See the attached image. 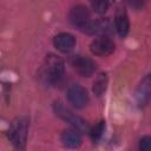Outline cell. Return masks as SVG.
Returning <instances> with one entry per match:
<instances>
[{
  "instance_id": "1",
  "label": "cell",
  "mask_w": 151,
  "mask_h": 151,
  "mask_svg": "<svg viewBox=\"0 0 151 151\" xmlns=\"http://www.w3.org/2000/svg\"><path fill=\"white\" fill-rule=\"evenodd\" d=\"M28 132V122L26 118H17L11 123L8 130V137L12 144L18 149H24L27 139Z\"/></svg>"
},
{
  "instance_id": "2",
  "label": "cell",
  "mask_w": 151,
  "mask_h": 151,
  "mask_svg": "<svg viewBox=\"0 0 151 151\" xmlns=\"http://www.w3.org/2000/svg\"><path fill=\"white\" fill-rule=\"evenodd\" d=\"M44 76L51 84L59 83L64 77V61L55 54H48L45 60Z\"/></svg>"
},
{
  "instance_id": "3",
  "label": "cell",
  "mask_w": 151,
  "mask_h": 151,
  "mask_svg": "<svg viewBox=\"0 0 151 151\" xmlns=\"http://www.w3.org/2000/svg\"><path fill=\"white\" fill-rule=\"evenodd\" d=\"M68 18H70V21L72 22V25L77 26L78 28H80L83 31H86L92 22L88 9L81 5L73 7L70 12Z\"/></svg>"
},
{
  "instance_id": "4",
  "label": "cell",
  "mask_w": 151,
  "mask_h": 151,
  "mask_svg": "<svg viewBox=\"0 0 151 151\" xmlns=\"http://www.w3.org/2000/svg\"><path fill=\"white\" fill-rule=\"evenodd\" d=\"M67 99L74 107L81 109L88 103V94L80 85H72L67 91Z\"/></svg>"
},
{
  "instance_id": "5",
  "label": "cell",
  "mask_w": 151,
  "mask_h": 151,
  "mask_svg": "<svg viewBox=\"0 0 151 151\" xmlns=\"http://www.w3.org/2000/svg\"><path fill=\"white\" fill-rule=\"evenodd\" d=\"M90 48H91V52L93 54L99 55V57H106L113 52L114 44L107 37H99V38H96L91 42Z\"/></svg>"
},
{
  "instance_id": "6",
  "label": "cell",
  "mask_w": 151,
  "mask_h": 151,
  "mask_svg": "<svg viewBox=\"0 0 151 151\" xmlns=\"http://www.w3.org/2000/svg\"><path fill=\"white\" fill-rule=\"evenodd\" d=\"M134 97L140 106L146 105L151 100V73L145 76L143 80L139 83L138 87L136 88Z\"/></svg>"
},
{
  "instance_id": "7",
  "label": "cell",
  "mask_w": 151,
  "mask_h": 151,
  "mask_svg": "<svg viewBox=\"0 0 151 151\" xmlns=\"http://www.w3.org/2000/svg\"><path fill=\"white\" fill-rule=\"evenodd\" d=\"M71 64L76 70V72L83 77H90L96 70V64L90 58L86 57L77 55L71 60Z\"/></svg>"
},
{
  "instance_id": "8",
  "label": "cell",
  "mask_w": 151,
  "mask_h": 151,
  "mask_svg": "<svg viewBox=\"0 0 151 151\" xmlns=\"http://www.w3.org/2000/svg\"><path fill=\"white\" fill-rule=\"evenodd\" d=\"M54 110H55V113H57L59 117H61L63 119H65V120H67L68 123H71V124H72L73 126H76L78 130H80V131H88L87 125L85 124V122H84L81 118H79V117L74 116L73 113H71L68 110H66L65 107H63L59 103H55Z\"/></svg>"
},
{
  "instance_id": "9",
  "label": "cell",
  "mask_w": 151,
  "mask_h": 151,
  "mask_svg": "<svg viewBox=\"0 0 151 151\" xmlns=\"http://www.w3.org/2000/svg\"><path fill=\"white\" fill-rule=\"evenodd\" d=\"M53 42H54V46L57 47V50H59L60 52H64V53L71 52L73 50V47L76 46V39L70 33H60V34H58L54 38Z\"/></svg>"
},
{
  "instance_id": "10",
  "label": "cell",
  "mask_w": 151,
  "mask_h": 151,
  "mask_svg": "<svg viewBox=\"0 0 151 151\" xmlns=\"http://www.w3.org/2000/svg\"><path fill=\"white\" fill-rule=\"evenodd\" d=\"M114 26H116V29L120 37H125L129 33L130 24H129L127 15L124 11H120L117 13V15L114 18Z\"/></svg>"
},
{
  "instance_id": "11",
  "label": "cell",
  "mask_w": 151,
  "mask_h": 151,
  "mask_svg": "<svg viewBox=\"0 0 151 151\" xmlns=\"http://www.w3.org/2000/svg\"><path fill=\"white\" fill-rule=\"evenodd\" d=\"M61 142L67 147H78L81 144V138L76 130H66L61 134Z\"/></svg>"
},
{
  "instance_id": "12",
  "label": "cell",
  "mask_w": 151,
  "mask_h": 151,
  "mask_svg": "<svg viewBox=\"0 0 151 151\" xmlns=\"http://www.w3.org/2000/svg\"><path fill=\"white\" fill-rule=\"evenodd\" d=\"M107 86V76L105 73H100L98 74V77L96 78V80L93 81V92L96 96H101Z\"/></svg>"
},
{
  "instance_id": "13",
  "label": "cell",
  "mask_w": 151,
  "mask_h": 151,
  "mask_svg": "<svg viewBox=\"0 0 151 151\" xmlns=\"http://www.w3.org/2000/svg\"><path fill=\"white\" fill-rule=\"evenodd\" d=\"M93 9L97 13H104L110 5V0H90Z\"/></svg>"
},
{
  "instance_id": "14",
  "label": "cell",
  "mask_w": 151,
  "mask_h": 151,
  "mask_svg": "<svg viewBox=\"0 0 151 151\" xmlns=\"http://www.w3.org/2000/svg\"><path fill=\"white\" fill-rule=\"evenodd\" d=\"M104 127H105V124H104V122H103V120H101V122H99L98 124H96V125L92 127V130L90 131L91 138H92L93 140H98V139L101 137L103 132H104Z\"/></svg>"
},
{
  "instance_id": "15",
  "label": "cell",
  "mask_w": 151,
  "mask_h": 151,
  "mask_svg": "<svg viewBox=\"0 0 151 151\" xmlns=\"http://www.w3.org/2000/svg\"><path fill=\"white\" fill-rule=\"evenodd\" d=\"M139 147L143 151H151V137H144L140 139Z\"/></svg>"
},
{
  "instance_id": "16",
  "label": "cell",
  "mask_w": 151,
  "mask_h": 151,
  "mask_svg": "<svg viewBox=\"0 0 151 151\" xmlns=\"http://www.w3.org/2000/svg\"><path fill=\"white\" fill-rule=\"evenodd\" d=\"M127 1H129V4H130L132 7H134V8L142 7V6H143V2H144V0H127Z\"/></svg>"
}]
</instances>
